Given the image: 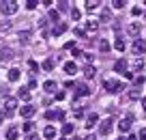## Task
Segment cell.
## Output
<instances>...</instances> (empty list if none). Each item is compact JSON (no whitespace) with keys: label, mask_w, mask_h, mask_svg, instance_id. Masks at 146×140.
Listing matches in <instances>:
<instances>
[{"label":"cell","mask_w":146,"mask_h":140,"mask_svg":"<svg viewBox=\"0 0 146 140\" xmlns=\"http://www.w3.org/2000/svg\"><path fill=\"white\" fill-rule=\"evenodd\" d=\"M103 88L108 90V93H120L125 86H123V82H120V80H114V78H105V80H103Z\"/></svg>","instance_id":"obj_1"},{"label":"cell","mask_w":146,"mask_h":140,"mask_svg":"<svg viewBox=\"0 0 146 140\" xmlns=\"http://www.w3.org/2000/svg\"><path fill=\"white\" fill-rule=\"evenodd\" d=\"M0 11H2V15H13L19 11V2H15V0H7V2H0Z\"/></svg>","instance_id":"obj_2"},{"label":"cell","mask_w":146,"mask_h":140,"mask_svg":"<svg viewBox=\"0 0 146 140\" xmlns=\"http://www.w3.org/2000/svg\"><path fill=\"white\" fill-rule=\"evenodd\" d=\"M112 129H114V121H112V119H103V121L99 123V134L101 136H110L112 134Z\"/></svg>","instance_id":"obj_3"},{"label":"cell","mask_w":146,"mask_h":140,"mask_svg":"<svg viewBox=\"0 0 146 140\" xmlns=\"http://www.w3.org/2000/svg\"><path fill=\"white\" fill-rule=\"evenodd\" d=\"M144 52H146V41L144 39H135V41H133V54L142 56Z\"/></svg>","instance_id":"obj_4"},{"label":"cell","mask_w":146,"mask_h":140,"mask_svg":"<svg viewBox=\"0 0 146 140\" xmlns=\"http://www.w3.org/2000/svg\"><path fill=\"white\" fill-rule=\"evenodd\" d=\"M5 108H7V117H11V114L17 110V99H15V97H7L5 99Z\"/></svg>","instance_id":"obj_5"},{"label":"cell","mask_w":146,"mask_h":140,"mask_svg":"<svg viewBox=\"0 0 146 140\" xmlns=\"http://www.w3.org/2000/svg\"><path fill=\"white\" fill-rule=\"evenodd\" d=\"M131 121H133V117H131V114H129V117H123V119L118 121V129L123 131V134H127V131L131 129Z\"/></svg>","instance_id":"obj_6"},{"label":"cell","mask_w":146,"mask_h":140,"mask_svg":"<svg viewBox=\"0 0 146 140\" xmlns=\"http://www.w3.org/2000/svg\"><path fill=\"white\" fill-rule=\"evenodd\" d=\"M114 69H116V73L125 76V73L129 71V65H127V60H125V58H118V60L114 63Z\"/></svg>","instance_id":"obj_7"},{"label":"cell","mask_w":146,"mask_h":140,"mask_svg":"<svg viewBox=\"0 0 146 140\" xmlns=\"http://www.w3.org/2000/svg\"><path fill=\"white\" fill-rule=\"evenodd\" d=\"M35 112H36V108H35V106H30V104H26L22 108V117L24 119H32V117H35Z\"/></svg>","instance_id":"obj_8"},{"label":"cell","mask_w":146,"mask_h":140,"mask_svg":"<svg viewBox=\"0 0 146 140\" xmlns=\"http://www.w3.org/2000/svg\"><path fill=\"white\" fill-rule=\"evenodd\" d=\"M75 95H78V97H88V95H90V88H88L86 84H78V86H75Z\"/></svg>","instance_id":"obj_9"},{"label":"cell","mask_w":146,"mask_h":140,"mask_svg":"<svg viewBox=\"0 0 146 140\" xmlns=\"http://www.w3.org/2000/svg\"><path fill=\"white\" fill-rule=\"evenodd\" d=\"M62 69H64V73H69V76H73V73H78V65L73 63V60H67V63L62 65Z\"/></svg>","instance_id":"obj_10"},{"label":"cell","mask_w":146,"mask_h":140,"mask_svg":"<svg viewBox=\"0 0 146 140\" xmlns=\"http://www.w3.org/2000/svg\"><path fill=\"white\" fill-rule=\"evenodd\" d=\"M43 138L54 140V138H56V127H54V125H47L45 129H43Z\"/></svg>","instance_id":"obj_11"},{"label":"cell","mask_w":146,"mask_h":140,"mask_svg":"<svg viewBox=\"0 0 146 140\" xmlns=\"http://www.w3.org/2000/svg\"><path fill=\"white\" fill-rule=\"evenodd\" d=\"M19 138V127H9V129H7V140H17Z\"/></svg>","instance_id":"obj_12"},{"label":"cell","mask_w":146,"mask_h":140,"mask_svg":"<svg viewBox=\"0 0 146 140\" xmlns=\"http://www.w3.org/2000/svg\"><path fill=\"white\" fill-rule=\"evenodd\" d=\"M9 82H19V78H22V73H19V69L17 67H13V69H9Z\"/></svg>","instance_id":"obj_13"},{"label":"cell","mask_w":146,"mask_h":140,"mask_svg":"<svg viewBox=\"0 0 146 140\" xmlns=\"http://www.w3.org/2000/svg\"><path fill=\"white\" fill-rule=\"evenodd\" d=\"M140 28H142V24H140V22H131V24L127 26V32H129V35H133V37H135L137 32H140Z\"/></svg>","instance_id":"obj_14"},{"label":"cell","mask_w":146,"mask_h":140,"mask_svg":"<svg viewBox=\"0 0 146 140\" xmlns=\"http://www.w3.org/2000/svg\"><path fill=\"white\" fill-rule=\"evenodd\" d=\"M97 123H99V117H97L95 112H90V114H88V117H86V127H88V129H90V127H95Z\"/></svg>","instance_id":"obj_15"},{"label":"cell","mask_w":146,"mask_h":140,"mask_svg":"<svg viewBox=\"0 0 146 140\" xmlns=\"http://www.w3.org/2000/svg\"><path fill=\"white\" fill-rule=\"evenodd\" d=\"M41 67L45 69V71H54V67H56V60H54V58H45Z\"/></svg>","instance_id":"obj_16"},{"label":"cell","mask_w":146,"mask_h":140,"mask_svg":"<svg viewBox=\"0 0 146 140\" xmlns=\"http://www.w3.org/2000/svg\"><path fill=\"white\" fill-rule=\"evenodd\" d=\"M43 90H47V93H56V82L54 80H45V82H43Z\"/></svg>","instance_id":"obj_17"},{"label":"cell","mask_w":146,"mask_h":140,"mask_svg":"<svg viewBox=\"0 0 146 140\" xmlns=\"http://www.w3.org/2000/svg\"><path fill=\"white\" fill-rule=\"evenodd\" d=\"M64 30H67V24H64V22H60L58 26H54V30H52V35H54V37H60V35H62Z\"/></svg>","instance_id":"obj_18"},{"label":"cell","mask_w":146,"mask_h":140,"mask_svg":"<svg viewBox=\"0 0 146 140\" xmlns=\"http://www.w3.org/2000/svg\"><path fill=\"white\" fill-rule=\"evenodd\" d=\"M97 30H99V22H95V19L86 22V32H97Z\"/></svg>","instance_id":"obj_19"},{"label":"cell","mask_w":146,"mask_h":140,"mask_svg":"<svg viewBox=\"0 0 146 140\" xmlns=\"http://www.w3.org/2000/svg\"><path fill=\"white\" fill-rule=\"evenodd\" d=\"M114 48L118 52H125V48H127V45H125V39L123 37H116V41H114Z\"/></svg>","instance_id":"obj_20"},{"label":"cell","mask_w":146,"mask_h":140,"mask_svg":"<svg viewBox=\"0 0 146 140\" xmlns=\"http://www.w3.org/2000/svg\"><path fill=\"white\" fill-rule=\"evenodd\" d=\"M84 5H86V9L88 11H95V9H99V0H86V2H84Z\"/></svg>","instance_id":"obj_21"},{"label":"cell","mask_w":146,"mask_h":140,"mask_svg":"<svg viewBox=\"0 0 146 140\" xmlns=\"http://www.w3.org/2000/svg\"><path fill=\"white\" fill-rule=\"evenodd\" d=\"M22 131H24V134H32V131H35V123L26 121V123H24V127H22Z\"/></svg>","instance_id":"obj_22"},{"label":"cell","mask_w":146,"mask_h":140,"mask_svg":"<svg viewBox=\"0 0 146 140\" xmlns=\"http://www.w3.org/2000/svg\"><path fill=\"white\" fill-rule=\"evenodd\" d=\"M95 73H97V69L92 67V65H86V67H84V76L86 78H95Z\"/></svg>","instance_id":"obj_23"},{"label":"cell","mask_w":146,"mask_h":140,"mask_svg":"<svg viewBox=\"0 0 146 140\" xmlns=\"http://www.w3.org/2000/svg\"><path fill=\"white\" fill-rule=\"evenodd\" d=\"M73 131H75V127H73L71 123H64L62 125V136H71Z\"/></svg>","instance_id":"obj_24"},{"label":"cell","mask_w":146,"mask_h":140,"mask_svg":"<svg viewBox=\"0 0 146 140\" xmlns=\"http://www.w3.org/2000/svg\"><path fill=\"white\" fill-rule=\"evenodd\" d=\"M9 58H11V50H7V48L0 50V60H9Z\"/></svg>","instance_id":"obj_25"},{"label":"cell","mask_w":146,"mask_h":140,"mask_svg":"<svg viewBox=\"0 0 146 140\" xmlns=\"http://www.w3.org/2000/svg\"><path fill=\"white\" fill-rule=\"evenodd\" d=\"M19 97H22L24 101H28V99H30V90H28V88H22V90H19Z\"/></svg>","instance_id":"obj_26"},{"label":"cell","mask_w":146,"mask_h":140,"mask_svg":"<svg viewBox=\"0 0 146 140\" xmlns=\"http://www.w3.org/2000/svg\"><path fill=\"white\" fill-rule=\"evenodd\" d=\"M28 39H30V30H24V32H19V41H22V43H26Z\"/></svg>","instance_id":"obj_27"},{"label":"cell","mask_w":146,"mask_h":140,"mask_svg":"<svg viewBox=\"0 0 146 140\" xmlns=\"http://www.w3.org/2000/svg\"><path fill=\"white\" fill-rule=\"evenodd\" d=\"M129 99H142L140 90H129Z\"/></svg>","instance_id":"obj_28"},{"label":"cell","mask_w":146,"mask_h":140,"mask_svg":"<svg viewBox=\"0 0 146 140\" xmlns=\"http://www.w3.org/2000/svg\"><path fill=\"white\" fill-rule=\"evenodd\" d=\"M36 5H39L36 0H28V2H26V9H28V11H35V9H36Z\"/></svg>","instance_id":"obj_29"},{"label":"cell","mask_w":146,"mask_h":140,"mask_svg":"<svg viewBox=\"0 0 146 140\" xmlns=\"http://www.w3.org/2000/svg\"><path fill=\"white\" fill-rule=\"evenodd\" d=\"M71 17L75 19V22H78V19L82 17V13H80V9H75V7H73V9H71Z\"/></svg>","instance_id":"obj_30"},{"label":"cell","mask_w":146,"mask_h":140,"mask_svg":"<svg viewBox=\"0 0 146 140\" xmlns=\"http://www.w3.org/2000/svg\"><path fill=\"white\" fill-rule=\"evenodd\" d=\"M50 19H54V22H60V15H58V11L50 9Z\"/></svg>","instance_id":"obj_31"},{"label":"cell","mask_w":146,"mask_h":140,"mask_svg":"<svg viewBox=\"0 0 146 140\" xmlns=\"http://www.w3.org/2000/svg\"><path fill=\"white\" fill-rule=\"evenodd\" d=\"M99 50L101 52H110V43H108V41H101V43H99Z\"/></svg>","instance_id":"obj_32"},{"label":"cell","mask_w":146,"mask_h":140,"mask_svg":"<svg viewBox=\"0 0 146 140\" xmlns=\"http://www.w3.org/2000/svg\"><path fill=\"white\" fill-rule=\"evenodd\" d=\"M112 7H114V9H123V7H125V0H114Z\"/></svg>","instance_id":"obj_33"},{"label":"cell","mask_w":146,"mask_h":140,"mask_svg":"<svg viewBox=\"0 0 146 140\" xmlns=\"http://www.w3.org/2000/svg\"><path fill=\"white\" fill-rule=\"evenodd\" d=\"M28 67H30V71H35V73L39 71V65H36L35 60H28Z\"/></svg>","instance_id":"obj_34"},{"label":"cell","mask_w":146,"mask_h":140,"mask_svg":"<svg viewBox=\"0 0 146 140\" xmlns=\"http://www.w3.org/2000/svg\"><path fill=\"white\" fill-rule=\"evenodd\" d=\"M9 28H11V22H7V19H5V22H0V32H2V30H9Z\"/></svg>","instance_id":"obj_35"},{"label":"cell","mask_w":146,"mask_h":140,"mask_svg":"<svg viewBox=\"0 0 146 140\" xmlns=\"http://www.w3.org/2000/svg\"><path fill=\"white\" fill-rule=\"evenodd\" d=\"M75 35H78L80 39H84V37H86V30H84V28H75Z\"/></svg>","instance_id":"obj_36"},{"label":"cell","mask_w":146,"mask_h":140,"mask_svg":"<svg viewBox=\"0 0 146 140\" xmlns=\"http://www.w3.org/2000/svg\"><path fill=\"white\" fill-rule=\"evenodd\" d=\"M45 119H47V121H52V119H56V112H54V110H47V112H45Z\"/></svg>","instance_id":"obj_37"},{"label":"cell","mask_w":146,"mask_h":140,"mask_svg":"<svg viewBox=\"0 0 146 140\" xmlns=\"http://www.w3.org/2000/svg\"><path fill=\"white\" fill-rule=\"evenodd\" d=\"M56 119H58V121H64V110H56Z\"/></svg>","instance_id":"obj_38"},{"label":"cell","mask_w":146,"mask_h":140,"mask_svg":"<svg viewBox=\"0 0 146 140\" xmlns=\"http://www.w3.org/2000/svg\"><path fill=\"white\" fill-rule=\"evenodd\" d=\"M26 140H39V134H35V131H32V134L26 136Z\"/></svg>","instance_id":"obj_39"},{"label":"cell","mask_w":146,"mask_h":140,"mask_svg":"<svg viewBox=\"0 0 146 140\" xmlns=\"http://www.w3.org/2000/svg\"><path fill=\"white\" fill-rule=\"evenodd\" d=\"M133 82H135L137 86H140V84H144V76H137V78H135V80H133Z\"/></svg>","instance_id":"obj_40"},{"label":"cell","mask_w":146,"mask_h":140,"mask_svg":"<svg viewBox=\"0 0 146 140\" xmlns=\"http://www.w3.org/2000/svg\"><path fill=\"white\" fill-rule=\"evenodd\" d=\"M73 114H75V117H78V119H82V117H84V112H82V108H75V112H73Z\"/></svg>","instance_id":"obj_41"},{"label":"cell","mask_w":146,"mask_h":140,"mask_svg":"<svg viewBox=\"0 0 146 140\" xmlns=\"http://www.w3.org/2000/svg\"><path fill=\"white\" fill-rule=\"evenodd\" d=\"M73 48H75V43H73V41H69V43H64V50H73Z\"/></svg>","instance_id":"obj_42"},{"label":"cell","mask_w":146,"mask_h":140,"mask_svg":"<svg viewBox=\"0 0 146 140\" xmlns=\"http://www.w3.org/2000/svg\"><path fill=\"white\" fill-rule=\"evenodd\" d=\"M125 80H135V76H133L131 71H127V73H125Z\"/></svg>","instance_id":"obj_43"},{"label":"cell","mask_w":146,"mask_h":140,"mask_svg":"<svg viewBox=\"0 0 146 140\" xmlns=\"http://www.w3.org/2000/svg\"><path fill=\"white\" fill-rule=\"evenodd\" d=\"M56 99H58V101L64 99V93H62V90H58V93H56Z\"/></svg>","instance_id":"obj_44"},{"label":"cell","mask_w":146,"mask_h":140,"mask_svg":"<svg viewBox=\"0 0 146 140\" xmlns=\"http://www.w3.org/2000/svg\"><path fill=\"white\" fill-rule=\"evenodd\" d=\"M131 13H133V15H140V13H142V9H140V7H133Z\"/></svg>","instance_id":"obj_45"},{"label":"cell","mask_w":146,"mask_h":140,"mask_svg":"<svg viewBox=\"0 0 146 140\" xmlns=\"http://www.w3.org/2000/svg\"><path fill=\"white\" fill-rule=\"evenodd\" d=\"M140 140H146V127H142V131H140Z\"/></svg>","instance_id":"obj_46"},{"label":"cell","mask_w":146,"mask_h":140,"mask_svg":"<svg viewBox=\"0 0 146 140\" xmlns=\"http://www.w3.org/2000/svg\"><path fill=\"white\" fill-rule=\"evenodd\" d=\"M142 67H144V63H142V60L137 58V60H135V69H142Z\"/></svg>","instance_id":"obj_47"},{"label":"cell","mask_w":146,"mask_h":140,"mask_svg":"<svg viewBox=\"0 0 146 140\" xmlns=\"http://www.w3.org/2000/svg\"><path fill=\"white\" fill-rule=\"evenodd\" d=\"M82 140H97V138H95V136H92V134H88V136H84Z\"/></svg>","instance_id":"obj_48"},{"label":"cell","mask_w":146,"mask_h":140,"mask_svg":"<svg viewBox=\"0 0 146 140\" xmlns=\"http://www.w3.org/2000/svg\"><path fill=\"white\" fill-rule=\"evenodd\" d=\"M142 108L146 110V97H142Z\"/></svg>","instance_id":"obj_49"},{"label":"cell","mask_w":146,"mask_h":140,"mask_svg":"<svg viewBox=\"0 0 146 140\" xmlns=\"http://www.w3.org/2000/svg\"><path fill=\"white\" fill-rule=\"evenodd\" d=\"M0 125H2V114H0Z\"/></svg>","instance_id":"obj_50"},{"label":"cell","mask_w":146,"mask_h":140,"mask_svg":"<svg viewBox=\"0 0 146 140\" xmlns=\"http://www.w3.org/2000/svg\"><path fill=\"white\" fill-rule=\"evenodd\" d=\"M118 140H125V138H118Z\"/></svg>","instance_id":"obj_51"},{"label":"cell","mask_w":146,"mask_h":140,"mask_svg":"<svg viewBox=\"0 0 146 140\" xmlns=\"http://www.w3.org/2000/svg\"><path fill=\"white\" fill-rule=\"evenodd\" d=\"M58 140H64V138H58Z\"/></svg>","instance_id":"obj_52"}]
</instances>
